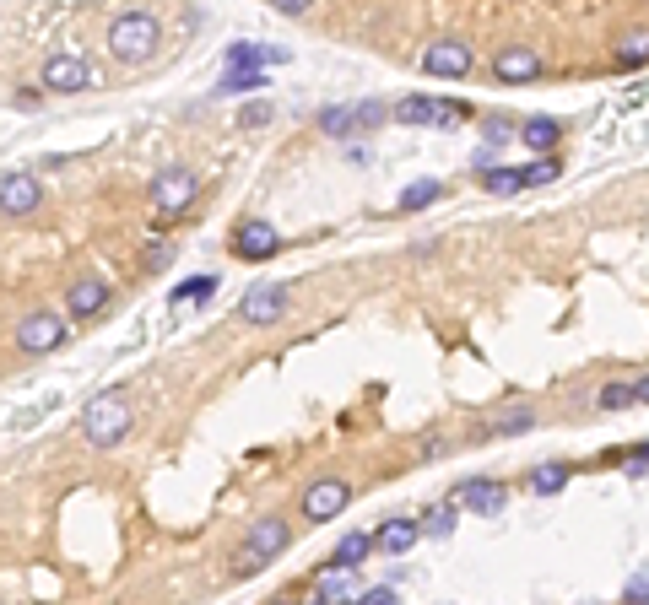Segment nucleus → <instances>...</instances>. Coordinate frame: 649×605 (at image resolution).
Masks as SVG:
<instances>
[{"label": "nucleus", "instance_id": "obj_1", "mask_svg": "<svg viewBox=\"0 0 649 605\" xmlns=\"http://www.w3.org/2000/svg\"><path fill=\"white\" fill-rule=\"evenodd\" d=\"M157 44H163V28H157L152 11H125V17L109 22V49H114V60L147 65V60L157 55Z\"/></svg>", "mask_w": 649, "mask_h": 605}, {"label": "nucleus", "instance_id": "obj_2", "mask_svg": "<svg viewBox=\"0 0 649 605\" xmlns=\"http://www.w3.org/2000/svg\"><path fill=\"white\" fill-rule=\"evenodd\" d=\"M82 433H87V443H98V449H114V443L130 433V406H125V395H98V400H87Z\"/></svg>", "mask_w": 649, "mask_h": 605}, {"label": "nucleus", "instance_id": "obj_3", "mask_svg": "<svg viewBox=\"0 0 649 605\" xmlns=\"http://www.w3.org/2000/svg\"><path fill=\"white\" fill-rule=\"evenodd\" d=\"M287 546H293V530H287V519H282V514H260L255 524H249V541H244V568H238V573L266 568V562H276Z\"/></svg>", "mask_w": 649, "mask_h": 605}, {"label": "nucleus", "instance_id": "obj_4", "mask_svg": "<svg viewBox=\"0 0 649 605\" xmlns=\"http://www.w3.org/2000/svg\"><path fill=\"white\" fill-rule=\"evenodd\" d=\"M195 190H201L195 168H163L152 179V206L163 211V217H184V206L195 200Z\"/></svg>", "mask_w": 649, "mask_h": 605}, {"label": "nucleus", "instance_id": "obj_5", "mask_svg": "<svg viewBox=\"0 0 649 605\" xmlns=\"http://www.w3.org/2000/svg\"><path fill=\"white\" fill-rule=\"evenodd\" d=\"M11 341H17L22 352L44 357V352H55V346L65 341V319L55 314V308H33V314L17 325V335H11Z\"/></svg>", "mask_w": 649, "mask_h": 605}, {"label": "nucleus", "instance_id": "obj_6", "mask_svg": "<svg viewBox=\"0 0 649 605\" xmlns=\"http://www.w3.org/2000/svg\"><path fill=\"white\" fill-rule=\"evenodd\" d=\"M282 314H287V287L282 281H260V287H249L244 303H238V319H244V325H276Z\"/></svg>", "mask_w": 649, "mask_h": 605}, {"label": "nucleus", "instance_id": "obj_7", "mask_svg": "<svg viewBox=\"0 0 649 605\" xmlns=\"http://www.w3.org/2000/svg\"><path fill=\"white\" fill-rule=\"evenodd\" d=\"M347 497H352V487L341 476H325V481H314L309 492H303V519L309 524H330L341 514V508H347Z\"/></svg>", "mask_w": 649, "mask_h": 605}, {"label": "nucleus", "instance_id": "obj_8", "mask_svg": "<svg viewBox=\"0 0 649 605\" xmlns=\"http://www.w3.org/2000/svg\"><path fill=\"white\" fill-rule=\"evenodd\" d=\"M282 249V233L266 222V217H249L233 227V254L238 260H271V254Z\"/></svg>", "mask_w": 649, "mask_h": 605}, {"label": "nucleus", "instance_id": "obj_9", "mask_svg": "<svg viewBox=\"0 0 649 605\" xmlns=\"http://www.w3.org/2000/svg\"><path fill=\"white\" fill-rule=\"evenodd\" d=\"M422 71L428 76H466L471 71V49H466V38H433L428 49H422Z\"/></svg>", "mask_w": 649, "mask_h": 605}, {"label": "nucleus", "instance_id": "obj_10", "mask_svg": "<svg viewBox=\"0 0 649 605\" xmlns=\"http://www.w3.org/2000/svg\"><path fill=\"white\" fill-rule=\"evenodd\" d=\"M0 211H6V217H28V211H38V179L28 168L0 173Z\"/></svg>", "mask_w": 649, "mask_h": 605}, {"label": "nucleus", "instance_id": "obj_11", "mask_svg": "<svg viewBox=\"0 0 649 605\" xmlns=\"http://www.w3.org/2000/svg\"><path fill=\"white\" fill-rule=\"evenodd\" d=\"M109 281H98V276H82V281H71L65 287V308H71V319H98L103 308H109Z\"/></svg>", "mask_w": 649, "mask_h": 605}, {"label": "nucleus", "instance_id": "obj_12", "mask_svg": "<svg viewBox=\"0 0 649 605\" xmlns=\"http://www.w3.org/2000/svg\"><path fill=\"white\" fill-rule=\"evenodd\" d=\"M455 503H466L471 514H503V508H509V487H503V481H460L455 487Z\"/></svg>", "mask_w": 649, "mask_h": 605}, {"label": "nucleus", "instance_id": "obj_13", "mask_svg": "<svg viewBox=\"0 0 649 605\" xmlns=\"http://www.w3.org/2000/svg\"><path fill=\"white\" fill-rule=\"evenodd\" d=\"M82 87H92V71L82 55H55L44 65V92H82Z\"/></svg>", "mask_w": 649, "mask_h": 605}, {"label": "nucleus", "instance_id": "obj_14", "mask_svg": "<svg viewBox=\"0 0 649 605\" xmlns=\"http://www.w3.org/2000/svg\"><path fill=\"white\" fill-rule=\"evenodd\" d=\"M493 76H498V82H536V76H541V55H536V49H525V44L498 49Z\"/></svg>", "mask_w": 649, "mask_h": 605}, {"label": "nucleus", "instance_id": "obj_15", "mask_svg": "<svg viewBox=\"0 0 649 605\" xmlns=\"http://www.w3.org/2000/svg\"><path fill=\"white\" fill-rule=\"evenodd\" d=\"M374 535H379L384 551H395V557H401V551H412V546L422 541V524H417V519H384Z\"/></svg>", "mask_w": 649, "mask_h": 605}, {"label": "nucleus", "instance_id": "obj_16", "mask_svg": "<svg viewBox=\"0 0 649 605\" xmlns=\"http://www.w3.org/2000/svg\"><path fill=\"white\" fill-rule=\"evenodd\" d=\"M271 76H266V65H228V76L217 82L222 98H233V92H260Z\"/></svg>", "mask_w": 649, "mask_h": 605}, {"label": "nucleus", "instance_id": "obj_17", "mask_svg": "<svg viewBox=\"0 0 649 605\" xmlns=\"http://www.w3.org/2000/svg\"><path fill=\"white\" fill-rule=\"evenodd\" d=\"M390 114L401 119V125H439V98H417L412 92V98H401Z\"/></svg>", "mask_w": 649, "mask_h": 605}, {"label": "nucleus", "instance_id": "obj_18", "mask_svg": "<svg viewBox=\"0 0 649 605\" xmlns=\"http://www.w3.org/2000/svg\"><path fill=\"white\" fill-rule=\"evenodd\" d=\"M379 546V535H368V530H352V535H341V546H336V557L330 562H341V568H363V557Z\"/></svg>", "mask_w": 649, "mask_h": 605}, {"label": "nucleus", "instance_id": "obj_19", "mask_svg": "<svg viewBox=\"0 0 649 605\" xmlns=\"http://www.w3.org/2000/svg\"><path fill=\"white\" fill-rule=\"evenodd\" d=\"M287 49L282 44H233L228 49V65H282Z\"/></svg>", "mask_w": 649, "mask_h": 605}, {"label": "nucleus", "instance_id": "obj_20", "mask_svg": "<svg viewBox=\"0 0 649 605\" xmlns=\"http://www.w3.org/2000/svg\"><path fill=\"white\" fill-rule=\"evenodd\" d=\"M558 136H563L558 119H525V125H520V141L531 146V152H552V146H558Z\"/></svg>", "mask_w": 649, "mask_h": 605}, {"label": "nucleus", "instance_id": "obj_21", "mask_svg": "<svg viewBox=\"0 0 649 605\" xmlns=\"http://www.w3.org/2000/svg\"><path fill=\"white\" fill-rule=\"evenodd\" d=\"M352 573H357V568H341V562L320 568V595H325V600H357V595H352Z\"/></svg>", "mask_w": 649, "mask_h": 605}, {"label": "nucleus", "instance_id": "obj_22", "mask_svg": "<svg viewBox=\"0 0 649 605\" xmlns=\"http://www.w3.org/2000/svg\"><path fill=\"white\" fill-rule=\"evenodd\" d=\"M617 65H649V28L617 38Z\"/></svg>", "mask_w": 649, "mask_h": 605}, {"label": "nucleus", "instance_id": "obj_23", "mask_svg": "<svg viewBox=\"0 0 649 605\" xmlns=\"http://www.w3.org/2000/svg\"><path fill=\"white\" fill-rule=\"evenodd\" d=\"M482 184L493 195H514V190H525V168L514 173V168H482Z\"/></svg>", "mask_w": 649, "mask_h": 605}, {"label": "nucleus", "instance_id": "obj_24", "mask_svg": "<svg viewBox=\"0 0 649 605\" xmlns=\"http://www.w3.org/2000/svg\"><path fill=\"white\" fill-rule=\"evenodd\" d=\"M531 487H536L541 497H558V492L568 487V465H541V470H531Z\"/></svg>", "mask_w": 649, "mask_h": 605}, {"label": "nucleus", "instance_id": "obj_25", "mask_svg": "<svg viewBox=\"0 0 649 605\" xmlns=\"http://www.w3.org/2000/svg\"><path fill=\"white\" fill-rule=\"evenodd\" d=\"M211 292H217V276H190L174 287V303H206Z\"/></svg>", "mask_w": 649, "mask_h": 605}, {"label": "nucleus", "instance_id": "obj_26", "mask_svg": "<svg viewBox=\"0 0 649 605\" xmlns=\"http://www.w3.org/2000/svg\"><path fill=\"white\" fill-rule=\"evenodd\" d=\"M639 400V384H606L601 395H595V406L601 411H622V406H633Z\"/></svg>", "mask_w": 649, "mask_h": 605}, {"label": "nucleus", "instance_id": "obj_27", "mask_svg": "<svg viewBox=\"0 0 649 605\" xmlns=\"http://www.w3.org/2000/svg\"><path fill=\"white\" fill-rule=\"evenodd\" d=\"M558 173H563V163H558V157H552V152H536V163L525 168V190H531V184H552V179H558Z\"/></svg>", "mask_w": 649, "mask_h": 605}, {"label": "nucleus", "instance_id": "obj_28", "mask_svg": "<svg viewBox=\"0 0 649 605\" xmlns=\"http://www.w3.org/2000/svg\"><path fill=\"white\" fill-rule=\"evenodd\" d=\"M325 136H352V130H363V119H357V109H325Z\"/></svg>", "mask_w": 649, "mask_h": 605}, {"label": "nucleus", "instance_id": "obj_29", "mask_svg": "<svg viewBox=\"0 0 649 605\" xmlns=\"http://www.w3.org/2000/svg\"><path fill=\"white\" fill-rule=\"evenodd\" d=\"M444 190L433 179H422V184H412V190H401V211H422V206H433Z\"/></svg>", "mask_w": 649, "mask_h": 605}, {"label": "nucleus", "instance_id": "obj_30", "mask_svg": "<svg viewBox=\"0 0 649 605\" xmlns=\"http://www.w3.org/2000/svg\"><path fill=\"white\" fill-rule=\"evenodd\" d=\"M449 530H455V514H449V508H433V514L422 519V535H433V541H444Z\"/></svg>", "mask_w": 649, "mask_h": 605}, {"label": "nucleus", "instance_id": "obj_31", "mask_svg": "<svg viewBox=\"0 0 649 605\" xmlns=\"http://www.w3.org/2000/svg\"><path fill=\"white\" fill-rule=\"evenodd\" d=\"M238 125H244V130L271 125V109H266V103H249V109H238Z\"/></svg>", "mask_w": 649, "mask_h": 605}, {"label": "nucleus", "instance_id": "obj_32", "mask_svg": "<svg viewBox=\"0 0 649 605\" xmlns=\"http://www.w3.org/2000/svg\"><path fill=\"white\" fill-rule=\"evenodd\" d=\"M498 433H531V411H509L498 422Z\"/></svg>", "mask_w": 649, "mask_h": 605}, {"label": "nucleus", "instance_id": "obj_33", "mask_svg": "<svg viewBox=\"0 0 649 605\" xmlns=\"http://www.w3.org/2000/svg\"><path fill=\"white\" fill-rule=\"evenodd\" d=\"M168 260H174V249H168L163 238H157V244H147V271H163Z\"/></svg>", "mask_w": 649, "mask_h": 605}, {"label": "nucleus", "instance_id": "obj_34", "mask_svg": "<svg viewBox=\"0 0 649 605\" xmlns=\"http://www.w3.org/2000/svg\"><path fill=\"white\" fill-rule=\"evenodd\" d=\"M482 136H487V146H503V141H514L520 130H509L503 119H493V125H482Z\"/></svg>", "mask_w": 649, "mask_h": 605}, {"label": "nucleus", "instance_id": "obj_35", "mask_svg": "<svg viewBox=\"0 0 649 605\" xmlns=\"http://www.w3.org/2000/svg\"><path fill=\"white\" fill-rule=\"evenodd\" d=\"M357 600H363V605H395V589H390V584H379V589H363Z\"/></svg>", "mask_w": 649, "mask_h": 605}, {"label": "nucleus", "instance_id": "obj_36", "mask_svg": "<svg viewBox=\"0 0 649 605\" xmlns=\"http://www.w3.org/2000/svg\"><path fill=\"white\" fill-rule=\"evenodd\" d=\"M314 0H271V11H282V17H303Z\"/></svg>", "mask_w": 649, "mask_h": 605}, {"label": "nucleus", "instance_id": "obj_37", "mask_svg": "<svg viewBox=\"0 0 649 605\" xmlns=\"http://www.w3.org/2000/svg\"><path fill=\"white\" fill-rule=\"evenodd\" d=\"M628 600H649V568L628 578Z\"/></svg>", "mask_w": 649, "mask_h": 605}, {"label": "nucleus", "instance_id": "obj_38", "mask_svg": "<svg viewBox=\"0 0 649 605\" xmlns=\"http://www.w3.org/2000/svg\"><path fill=\"white\" fill-rule=\"evenodd\" d=\"M628 470H649V443H639V449L628 454Z\"/></svg>", "mask_w": 649, "mask_h": 605}, {"label": "nucleus", "instance_id": "obj_39", "mask_svg": "<svg viewBox=\"0 0 649 605\" xmlns=\"http://www.w3.org/2000/svg\"><path fill=\"white\" fill-rule=\"evenodd\" d=\"M639 406H649V373L639 379Z\"/></svg>", "mask_w": 649, "mask_h": 605}]
</instances>
